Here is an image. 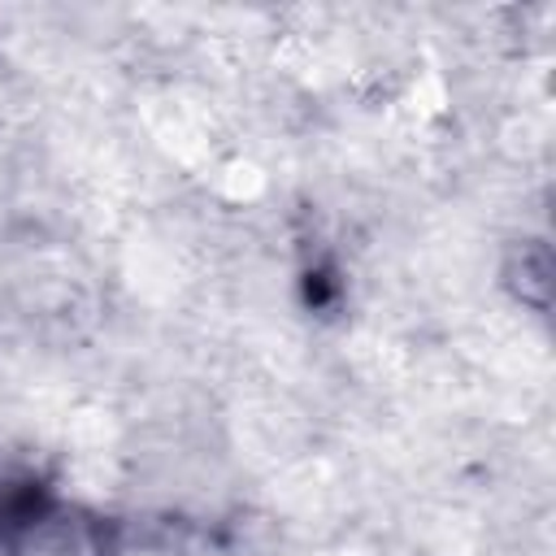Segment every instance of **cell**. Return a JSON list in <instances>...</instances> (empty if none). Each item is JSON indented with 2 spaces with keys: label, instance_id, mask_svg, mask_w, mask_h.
I'll return each instance as SVG.
<instances>
[]
</instances>
